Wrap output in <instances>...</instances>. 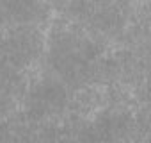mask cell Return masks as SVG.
<instances>
[{
  "mask_svg": "<svg viewBox=\"0 0 151 143\" xmlns=\"http://www.w3.org/2000/svg\"><path fill=\"white\" fill-rule=\"evenodd\" d=\"M43 52V36L41 32L29 25L20 23L18 27L7 31L0 38V59L16 70L30 66Z\"/></svg>",
  "mask_w": 151,
  "mask_h": 143,
  "instance_id": "obj_1",
  "label": "cell"
},
{
  "mask_svg": "<svg viewBox=\"0 0 151 143\" xmlns=\"http://www.w3.org/2000/svg\"><path fill=\"white\" fill-rule=\"evenodd\" d=\"M68 102L69 98L66 86L60 81L45 77L29 88L25 97V115L34 122H41L60 115Z\"/></svg>",
  "mask_w": 151,
  "mask_h": 143,
  "instance_id": "obj_2",
  "label": "cell"
},
{
  "mask_svg": "<svg viewBox=\"0 0 151 143\" xmlns=\"http://www.w3.org/2000/svg\"><path fill=\"white\" fill-rule=\"evenodd\" d=\"M45 0H2L4 18L14 23H34L45 18Z\"/></svg>",
  "mask_w": 151,
  "mask_h": 143,
  "instance_id": "obj_3",
  "label": "cell"
},
{
  "mask_svg": "<svg viewBox=\"0 0 151 143\" xmlns=\"http://www.w3.org/2000/svg\"><path fill=\"white\" fill-rule=\"evenodd\" d=\"M13 106H14L13 104V91L7 86L0 84V116L9 113L13 109Z\"/></svg>",
  "mask_w": 151,
  "mask_h": 143,
  "instance_id": "obj_4",
  "label": "cell"
}]
</instances>
